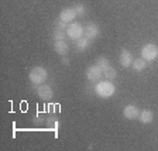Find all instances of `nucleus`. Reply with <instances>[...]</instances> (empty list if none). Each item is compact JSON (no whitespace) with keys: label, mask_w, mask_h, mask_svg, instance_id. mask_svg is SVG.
Instances as JSON below:
<instances>
[{"label":"nucleus","mask_w":158,"mask_h":151,"mask_svg":"<svg viewBox=\"0 0 158 151\" xmlns=\"http://www.w3.org/2000/svg\"><path fill=\"white\" fill-rule=\"evenodd\" d=\"M28 78L33 85H43L47 81V78H48V72H47V69L43 68V66H34L30 71Z\"/></svg>","instance_id":"1"},{"label":"nucleus","mask_w":158,"mask_h":151,"mask_svg":"<svg viewBox=\"0 0 158 151\" xmlns=\"http://www.w3.org/2000/svg\"><path fill=\"white\" fill-rule=\"evenodd\" d=\"M66 27H68V24H66L65 21H62L61 19L55 21V28H58V30H66Z\"/></svg>","instance_id":"19"},{"label":"nucleus","mask_w":158,"mask_h":151,"mask_svg":"<svg viewBox=\"0 0 158 151\" xmlns=\"http://www.w3.org/2000/svg\"><path fill=\"white\" fill-rule=\"evenodd\" d=\"M96 65H98L99 68L105 69L110 65V62H109V59L106 58V57H100V58H98V61H96Z\"/></svg>","instance_id":"17"},{"label":"nucleus","mask_w":158,"mask_h":151,"mask_svg":"<svg viewBox=\"0 0 158 151\" xmlns=\"http://www.w3.org/2000/svg\"><path fill=\"white\" fill-rule=\"evenodd\" d=\"M76 16H78V14H76V11H75V9H73V7L64 9L62 11L59 13V19L62 20V21H65V23H71V21H73Z\"/></svg>","instance_id":"9"},{"label":"nucleus","mask_w":158,"mask_h":151,"mask_svg":"<svg viewBox=\"0 0 158 151\" xmlns=\"http://www.w3.org/2000/svg\"><path fill=\"white\" fill-rule=\"evenodd\" d=\"M141 55L145 61H154L158 57V47L152 43L145 44L141 49Z\"/></svg>","instance_id":"3"},{"label":"nucleus","mask_w":158,"mask_h":151,"mask_svg":"<svg viewBox=\"0 0 158 151\" xmlns=\"http://www.w3.org/2000/svg\"><path fill=\"white\" fill-rule=\"evenodd\" d=\"M89 45H90V40H89L88 37L83 36L79 40H76V48H78L79 51H85V49H88Z\"/></svg>","instance_id":"13"},{"label":"nucleus","mask_w":158,"mask_h":151,"mask_svg":"<svg viewBox=\"0 0 158 151\" xmlns=\"http://www.w3.org/2000/svg\"><path fill=\"white\" fill-rule=\"evenodd\" d=\"M102 75H103V71H102V68H99L98 65H92L86 69V78H88L90 82H95V81L100 79Z\"/></svg>","instance_id":"6"},{"label":"nucleus","mask_w":158,"mask_h":151,"mask_svg":"<svg viewBox=\"0 0 158 151\" xmlns=\"http://www.w3.org/2000/svg\"><path fill=\"white\" fill-rule=\"evenodd\" d=\"M123 115H124V117L128 119V120H135V119H138V116H140V110H138V107L134 105H127L123 109Z\"/></svg>","instance_id":"7"},{"label":"nucleus","mask_w":158,"mask_h":151,"mask_svg":"<svg viewBox=\"0 0 158 151\" xmlns=\"http://www.w3.org/2000/svg\"><path fill=\"white\" fill-rule=\"evenodd\" d=\"M73 9H75L78 16H83V14H85V6H83V4H75Z\"/></svg>","instance_id":"18"},{"label":"nucleus","mask_w":158,"mask_h":151,"mask_svg":"<svg viewBox=\"0 0 158 151\" xmlns=\"http://www.w3.org/2000/svg\"><path fill=\"white\" fill-rule=\"evenodd\" d=\"M62 64H65V65H69V59L64 57V58H62Z\"/></svg>","instance_id":"20"},{"label":"nucleus","mask_w":158,"mask_h":151,"mask_svg":"<svg viewBox=\"0 0 158 151\" xmlns=\"http://www.w3.org/2000/svg\"><path fill=\"white\" fill-rule=\"evenodd\" d=\"M102 71H103V76H105L106 79H114L116 75H117V71H116L112 65H109L107 68L102 69Z\"/></svg>","instance_id":"15"},{"label":"nucleus","mask_w":158,"mask_h":151,"mask_svg":"<svg viewBox=\"0 0 158 151\" xmlns=\"http://www.w3.org/2000/svg\"><path fill=\"white\" fill-rule=\"evenodd\" d=\"M54 49L58 55H66V52L69 51V45L66 44V41H55Z\"/></svg>","instance_id":"11"},{"label":"nucleus","mask_w":158,"mask_h":151,"mask_svg":"<svg viewBox=\"0 0 158 151\" xmlns=\"http://www.w3.org/2000/svg\"><path fill=\"white\" fill-rule=\"evenodd\" d=\"M133 55L130 51H127V49H123L122 54H120V64H122V66H124V68H128L130 65H133Z\"/></svg>","instance_id":"10"},{"label":"nucleus","mask_w":158,"mask_h":151,"mask_svg":"<svg viewBox=\"0 0 158 151\" xmlns=\"http://www.w3.org/2000/svg\"><path fill=\"white\" fill-rule=\"evenodd\" d=\"M145 66H147V61L144 58H137L133 61V69L137 71V72H141Z\"/></svg>","instance_id":"14"},{"label":"nucleus","mask_w":158,"mask_h":151,"mask_svg":"<svg viewBox=\"0 0 158 151\" xmlns=\"http://www.w3.org/2000/svg\"><path fill=\"white\" fill-rule=\"evenodd\" d=\"M37 95H38L40 99L43 100H51L54 96V90L49 85H38V89H37Z\"/></svg>","instance_id":"5"},{"label":"nucleus","mask_w":158,"mask_h":151,"mask_svg":"<svg viewBox=\"0 0 158 151\" xmlns=\"http://www.w3.org/2000/svg\"><path fill=\"white\" fill-rule=\"evenodd\" d=\"M66 31L65 30H58V28H55V31H54V40L55 41H65V38H66Z\"/></svg>","instance_id":"16"},{"label":"nucleus","mask_w":158,"mask_h":151,"mask_svg":"<svg viewBox=\"0 0 158 151\" xmlns=\"http://www.w3.org/2000/svg\"><path fill=\"white\" fill-rule=\"evenodd\" d=\"M138 119H140V122L141 123L148 124V123H151L152 120H154V113H152L151 110H143V112H140Z\"/></svg>","instance_id":"12"},{"label":"nucleus","mask_w":158,"mask_h":151,"mask_svg":"<svg viewBox=\"0 0 158 151\" xmlns=\"http://www.w3.org/2000/svg\"><path fill=\"white\" fill-rule=\"evenodd\" d=\"M116 92V88L110 81H102L96 85V93L100 98H112Z\"/></svg>","instance_id":"2"},{"label":"nucleus","mask_w":158,"mask_h":151,"mask_svg":"<svg viewBox=\"0 0 158 151\" xmlns=\"http://www.w3.org/2000/svg\"><path fill=\"white\" fill-rule=\"evenodd\" d=\"M99 33H100V30H99V26L95 23H90L88 24V26L83 28V36L88 37L89 40H95L96 37L99 36Z\"/></svg>","instance_id":"8"},{"label":"nucleus","mask_w":158,"mask_h":151,"mask_svg":"<svg viewBox=\"0 0 158 151\" xmlns=\"http://www.w3.org/2000/svg\"><path fill=\"white\" fill-rule=\"evenodd\" d=\"M66 36L69 37V38L72 40H79L81 37H83V27L81 26V24L78 23H71L68 24V27H66Z\"/></svg>","instance_id":"4"}]
</instances>
